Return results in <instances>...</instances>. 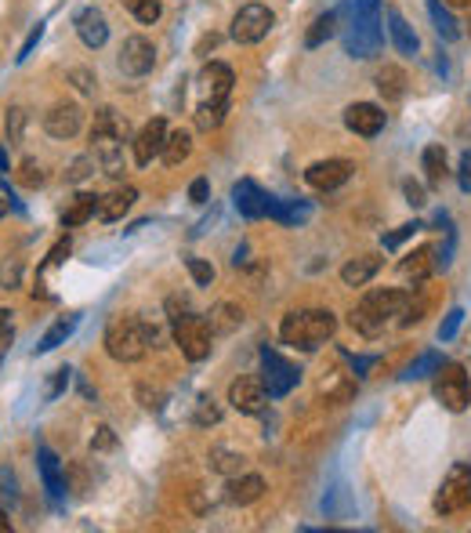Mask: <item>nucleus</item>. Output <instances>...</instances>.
I'll list each match as a JSON object with an SVG mask.
<instances>
[{
    "instance_id": "6e6552de",
    "label": "nucleus",
    "mask_w": 471,
    "mask_h": 533,
    "mask_svg": "<svg viewBox=\"0 0 471 533\" xmlns=\"http://www.w3.org/2000/svg\"><path fill=\"white\" fill-rule=\"evenodd\" d=\"M262 381H265L269 399H283V396L301 381V370H298L294 363H287L280 352L262 349Z\"/></svg>"
},
{
    "instance_id": "2eb2a0df",
    "label": "nucleus",
    "mask_w": 471,
    "mask_h": 533,
    "mask_svg": "<svg viewBox=\"0 0 471 533\" xmlns=\"http://www.w3.org/2000/svg\"><path fill=\"white\" fill-rule=\"evenodd\" d=\"M345 127H348L352 135L374 138V135H381V127H384V109L374 106V102H356V106L345 109Z\"/></svg>"
},
{
    "instance_id": "9d476101",
    "label": "nucleus",
    "mask_w": 471,
    "mask_h": 533,
    "mask_svg": "<svg viewBox=\"0 0 471 533\" xmlns=\"http://www.w3.org/2000/svg\"><path fill=\"white\" fill-rule=\"evenodd\" d=\"M116 66H120V73H127V77H145V73L156 66V48H152V41H145V37H127L124 48H120Z\"/></svg>"
},
{
    "instance_id": "6ab92c4d",
    "label": "nucleus",
    "mask_w": 471,
    "mask_h": 533,
    "mask_svg": "<svg viewBox=\"0 0 471 533\" xmlns=\"http://www.w3.org/2000/svg\"><path fill=\"white\" fill-rule=\"evenodd\" d=\"M199 88H203V98L228 102V91H232V70H228L225 62H210V66H203V73H199Z\"/></svg>"
},
{
    "instance_id": "4468645a",
    "label": "nucleus",
    "mask_w": 471,
    "mask_h": 533,
    "mask_svg": "<svg viewBox=\"0 0 471 533\" xmlns=\"http://www.w3.org/2000/svg\"><path fill=\"white\" fill-rule=\"evenodd\" d=\"M84 127V109L77 102H59L44 113V131L51 138H73Z\"/></svg>"
},
{
    "instance_id": "a211bd4d",
    "label": "nucleus",
    "mask_w": 471,
    "mask_h": 533,
    "mask_svg": "<svg viewBox=\"0 0 471 533\" xmlns=\"http://www.w3.org/2000/svg\"><path fill=\"white\" fill-rule=\"evenodd\" d=\"M91 142H95L91 156L102 164V171H106V174H113V178H120V174H124V153H120V138H116V135L91 131Z\"/></svg>"
},
{
    "instance_id": "8fccbe9b",
    "label": "nucleus",
    "mask_w": 471,
    "mask_h": 533,
    "mask_svg": "<svg viewBox=\"0 0 471 533\" xmlns=\"http://www.w3.org/2000/svg\"><path fill=\"white\" fill-rule=\"evenodd\" d=\"M19 178H23V185H41V182H44V171H41V164H37V160H26Z\"/></svg>"
},
{
    "instance_id": "f257e3e1",
    "label": "nucleus",
    "mask_w": 471,
    "mask_h": 533,
    "mask_svg": "<svg viewBox=\"0 0 471 533\" xmlns=\"http://www.w3.org/2000/svg\"><path fill=\"white\" fill-rule=\"evenodd\" d=\"M384 44V19L377 0H348V23H345V51L352 59H374Z\"/></svg>"
},
{
    "instance_id": "4d7b16f0",
    "label": "nucleus",
    "mask_w": 471,
    "mask_h": 533,
    "mask_svg": "<svg viewBox=\"0 0 471 533\" xmlns=\"http://www.w3.org/2000/svg\"><path fill=\"white\" fill-rule=\"evenodd\" d=\"M66 381H69V370H59V378H55V385H51V392H48V396L55 399V396H59V392L66 388Z\"/></svg>"
},
{
    "instance_id": "b1692460",
    "label": "nucleus",
    "mask_w": 471,
    "mask_h": 533,
    "mask_svg": "<svg viewBox=\"0 0 471 533\" xmlns=\"http://www.w3.org/2000/svg\"><path fill=\"white\" fill-rule=\"evenodd\" d=\"M377 269H381V257L377 254H363V257H356V261L345 265L341 280H345V287H366L377 276Z\"/></svg>"
},
{
    "instance_id": "13d9d810",
    "label": "nucleus",
    "mask_w": 471,
    "mask_h": 533,
    "mask_svg": "<svg viewBox=\"0 0 471 533\" xmlns=\"http://www.w3.org/2000/svg\"><path fill=\"white\" fill-rule=\"evenodd\" d=\"M8 316H12L8 309H0V341H5V338L12 334V331H8Z\"/></svg>"
},
{
    "instance_id": "3c124183",
    "label": "nucleus",
    "mask_w": 471,
    "mask_h": 533,
    "mask_svg": "<svg viewBox=\"0 0 471 533\" xmlns=\"http://www.w3.org/2000/svg\"><path fill=\"white\" fill-rule=\"evenodd\" d=\"M348 360H352V374L356 378H366L377 367V356H348Z\"/></svg>"
},
{
    "instance_id": "603ef678",
    "label": "nucleus",
    "mask_w": 471,
    "mask_h": 533,
    "mask_svg": "<svg viewBox=\"0 0 471 533\" xmlns=\"http://www.w3.org/2000/svg\"><path fill=\"white\" fill-rule=\"evenodd\" d=\"M402 192H406V203H410V207H424V203H428V200H424V185H417V182H406Z\"/></svg>"
},
{
    "instance_id": "dca6fc26",
    "label": "nucleus",
    "mask_w": 471,
    "mask_h": 533,
    "mask_svg": "<svg viewBox=\"0 0 471 533\" xmlns=\"http://www.w3.org/2000/svg\"><path fill=\"white\" fill-rule=\"evenodd\" d=\"M163 142H167V124H163L160 117H152V120L138 131V138H134V164H138V167H149V164L163 153Z\"/></svg>"
},
{
    "instance_id": "a18cd8bd",
    "label": "nucleus",
    "mask_w": 471,
    "mask_h": 533,
    "mask_svg": "<svg viewBox=\"0 0 471 533\" xmlns=\"http://www.w3.org/2000/svg\"><path fill=\"white\" fill-rule=\"evenodd\" d=\"M69 257V239H59L55 247H51V254H48V261H44V269L41 273H51V269H59V265Z\"/></svg>"
},
{
    "instance_id": "de8ad7c7",
    "label": "nucleus",
    "mask_w": 471,
    "mask_h": 533,
    "mask_svg": "<svg viewBox=\"0 0 471 533\" xmlns=\"http://www.w3.org/2000/svg\"><path fill=\"white\" fill-rule=\"evenodd\" d=\"M457 182H460V192H471V149H464V153H460Z\"/></svg>"
},
{
    "instance_id": "864d4df0",
    "label": "nucleus",
    "mask_w": 471,
    "mask_h": 533,
    "mask_svg": "<svg viewBox=\"0 0 471 533\" xmlns=\"http://www.w3.org/2000/svg\"><path fill=\"white\" fill-rule=\"evenodd\" d=\"M207 192H210L207 178H196V182L189 185V200H192V203H207Z\"/></svg>"
},
{
    "instance_id": "052dcab7",
    "label": "nucleus",
    "mask_w": 471,
    "mask_h": 533,
    "mask_svg": "<svg viewBox=\"0 0 471 533\" xmlns=\"http://www.w3.org/2000/svg\"><path fill=\"white\" fill-rule=\"evenodd\" d=\"M5 529H12V519H8L5 511H0V533H5Z\"/></svg>"
},
{
    "instance_id": "f8f14e48",
    "label": "nucleus",
    "mask_w": 471,
    "mask_h": 533,
    "mask_svg": "<svg viewBox=\"0 0 471 533\" xmlns=\"http://www.w3.org/2000/svg\"><path fill=\"white\" fill-rule=\"evenodd\" d=\"M232 203H236V210H240L244 218H265L269 214V207H272V196L258 185V182H251V178H240L232 185Z\"/></svg>"
},
{
    "instance_id": "e433bc0d",
    "label": "nucleus",
    "mask_w": 471,
    "mask_h": 533,
    "mask_svg": "<svg viewBox=\"0 0 471 533\" xmlns=\"http://www.w3.org/2000/svg\"><path fill=\"white\" fill-rule=\"evenodd\" d=\"M244 454H232V450H221V446H214L210 450V468L214 472H221V475H240L244 472Z\"/></svg>"
},
{
    "instance_id": "c85d7f7f",
    "label": "nucleus",
    "mask_w": 471,
    "mask_h": 533,
    "mask_svg": "<svg viewBox=\"0 0 471 533\" xmlns=\"http://www.w3.org/2000/svg\"><path fill=\"white\" fill-rule=\"evenodd\" d=\"M377 91H381L388 102L402 98V95H406V73H402L399 66H384V70H377Z\"/></svg>"
},
{
    "instance_id": "e2e57ef3",
    "label": "nucleus",
    "mask_w": 471,
    "mask_h": 533,
    "mask_svg": "<svg viewBox=\"0 0 471 533\" xmlns=\"http://www.w3.org/2000/svg\"><path fill=\"white\" fill-rule=\"evenodd\" d=\"M0 218H5V200H0Z\"/></svg>"
},
{
    "instance_id": "ea45409f",
    "label": "nucleus",
    "mask_w": 471,
    "mask_h": 533,
    "mask_svg": "<svg viewBox=\"0 0 471 533\" xmlns=\"http://www.w3.org/2000/svg\"><path fill=\"white\" fill-rule=\"evenodd\" d=\"M95 167H98V160H95V156H77V160L69 164V171H66V182H73V185H77V182H84Z\"/></svg>"
},
{
    "instance_id": "9b49d317",
    "label": "nucleus",
    "mask_w": 471,
    "mask_h": 533,
    "mask_svg": "<svg viewBox=\"0 0 471 533\" xmlns=\"http://www.w3.org/2000/svg\"><path fill=\"white\" fill-rule=\"evenodd\" d=\"M228 403L240 410V414H262L265 403H269L265 381H262V378H236V381L228 385Z\"/></svg>"
},
{
    "instance_id": "bb28decb",
    "label": "nucleus",
    "mask_w": 471,
    "mask_h": 533,
    "mask_svg": "<svg viewBox=\"0 0 471 533\" xmlns=\"http://www.w3.org/2000/svg\"><path fill=\"white\" fill-rule=\"evenodd\" d=\"M189 153H192V135L178 127V131H171V135H167V142H163V153H160V156H163V164L178 167L181 160H189Z\"/></svg>"
},
{
    "instance_id": "79ce46f5",
    "label": "nucleus",
    "mask_w": 471,
    "mask_h": 533,
    "mask_svg": "<svg viewBox=\"0 0 471 533\" xmlns=\"http://www.w3.org/2000/svg\"><path fill=\"white\" fill-rule=\"evenodd\" d=\"M460 323H464V309H449L446 320H442V327H439V341H453V334L460 331Z\"/></svg>"
},
{
    "instance_id": "cd10ccee",
    "label": "nucleus",
    "mask_w": 471,
    "mask_h": 533,
    "mask_svg": "<svg viewBox=\"0 0 471 533\" xmlns=\"http://www.w3.org/2000/svg\"><path fill=\"white\" fill-rule=\"evenodd\" d=\"M77 323H80V316H59V320L51 323V331L41 338L37 352H41V356H44V352H55V349H59V345H62V341H66V338L77 331Z\"/></svg>"
},
{
    "instance_id": "0eeeda50",
    "label": "nucleus",
    "mask_w": 471,
    "mask_h": 533,
    "mask_svg": "<svg viewBox=\"0 0 471 533\" xmlns=\"http://www.w3.org/2000/svg\"><path fill=\"white\" fill-rule=\"evenodd\" d=\"M467 504H471V464L457 461V464L446 472V479H442V486H439V493H435V511H439V515H457V511H464Z\"/></svg>"
},
{
    "instance_id": "c756f323",
    "label": "nucleus",
    "mask_w": 471,
    "mask_h": 533,
    "mask_svg": "<svg viewBox=\"0 0 471 533\" xmlns=\"http://www.w3.org/2000/svg\"><path fill=\"white\" fill-rule=\"evenodd\" d=\"M95 131H102V135H116V138L124 142V138L131 135V124H127L124 113H116L113 106H106V109L95 113Z\"/></svg>"
},
{
    "instance_id": "f3484780",
    "label": "nucleus",
    "mask_w": 471,
    "mask_h": 533,
    "mask_svg": "<svg viewBox=\"0 0 471 533\" xmlns=\"http://www.w3.org/2000/svg\"><path fill=\"white\" fill-rule=\"evenodd\" d=\"M265 493V479L262 475H254V472H240V475H228V486H225V500L228 504H254L258 497Z\"/></svg>"
},
{
    "instance_id": "423d86ee",
    "label": "nucleus",
    "mask_w": 471,
    "mask_h": 533,
    "mask_svg": "<svg viewBox=\"0 0 471 533\" xmlns=\"http://www.w3.org/2000/svg\"><path fill=\"white\" fill-rule=\"evenodd\" d=\"M435 399L449 414L467 410V403H471V381H467V370L460 363H442L435 370Z\"/></svg>"
},
{
    "instance_id": "f03ea898",
    "label": "nucleus",
    "mask_w": 471,
    "mask_h": 533,
    "mask_svg": "<svg viewBox=\"0 0 471 533\" xmlns=\"http://www.w3.org/2000/svg\"><path fill=\"white\" fill-rule=\"evenodd\" d=\"M337 331V316L330 309H301V313H291L283 316V327H280V338L291 345V349H301V352H316L319 345H327Z\"/></svg>"
},
{
    "instance_id": "2f4dec72",
    "label": "nucleus",
    "mask_w": 471,
    "mask_h": 533,
    "mask_svg": "<svg viewBox=\"0 0 471 533\" xmlns=\"http://www.w3.org/2000/svg\"><path fill=\"white\" fill-rule=\"evenodd\" d=\"M420 167H424L428 185H442V178H446V149L442 145H428L424 156H420Z\"/></svg>"
},
{
    "instance_id": "f704fd0d",
    "label": "nucleus",
    "mask_w": 471,
    "mask_h": 533,
    "mask_svg": "<svg viewBox=\"0 0 471 533\" xmlns=\"http://www.w3.org/2000/svg\"><path fill=\"white\" fill-rule=\"evenodd\" d=\"M225 109H228V102L203 98V102H199V109H196V127H199V131H214V127L225 120Z\"/></svg>"
},
{
    "instance_id": "20e7f679",
    "label": "nucleus",
    "mask_w": 471,
    "mask_h": 533,
    "mask_svg": "<svg viewBox=\"0 0 471 533\" xmlns=\"http://www.w3.org/2000/svg\"><path fill=\"white\" fill-rule=\"evenodd\" d=\"M152 341H156V331L149 323H142L138 316H116L106 331V352L116 363H138Z\"/></svg>"
},
{
    "instance_id": "49530a36",
    "label": "nucleus",
    "mask_w": 471,
    "mask_h": 533,
    "mask_svg": "<svg viewBox=\"0 0 471 533\" xmlns=\"http://www.w3.org/2000/svg\"><path fill=\"white\" fill-rule=\"evenodd\" d=\"M116 446V435H113V428L109 425H102L98 432H95V439H91V450L95 454H102V450H113Z\"/></svg>"
},
{
    "instance_id": "a19ab883",
    "label": "nucleus",
    "mask_w": 471,
    "mask_h": 533,
    "mask_svg": "<svg viewBox=\"0 0 471 533\" xmlns=\"http://www.w3.org/2000/svg\"><path fill=\"white\" fill-rule=\"evenodd\" d=\"M420 229H424L420 221H406V225H399L395 232H388V236L381 239V247H384V250H395L402 239H410V236H413V232H420Z\"/></svg>"
},
{
    "instance_id": "5fc2aeb1",
    "label": "nucleus",
    "mask_w": 471,
    "mask_h": 533,
    "mask_svg": "<svg viewBox=\"0 0 471 533\" xmlns=\"http://www.w3.org/2000/svg\"><path fill=\"white\" fill-rule=\"evenodd\" d=\"M41 37H44V26H37V30H33V33L26 37V44H23V51H19L15 59H19V62H26V59H30V51L37 48V41H41Z\"/></svg>"
},
{
    "instance_id": "5701e85b",
    "label": "nucleus",
    "mask_w": 471,
    "mask_h": 533,
    "mask_svg": "<svg viewBox=\"0 0 471 533\" xmlns=\"http://www.w3.org/2000/svg\"><path fill=\"white\" fill-rule=\"evenodd\" d=\"M134 200H138V189H131V185L113 189L109 196H102V203H98V218H102V221H120V218L134 207Z\"/></svg>"
},
{
    "instance_id": "72a5a7b5",
    "label": "nucleus",
    "mask_w": 471,
    "mask_h": 533,
    "mask_svg": "<svg viewBox=\"0 0 471 533\" xmlns=\"http://www.w3.org/2000/svg\"><path fill=\"white\" fill-rule=\"evenodd\" d=\"M240 323H244V313L236 309V305H228V302L214 305V313H210V331H217V334H228V331H236Z\"/></svg>"
},
{
    "instance_id": "39448f33",
    "label": "nucleus",
    "mask_w": 471,
    "mask_h": 533,
    "mask_svg": "<svg viewBox=\"0 0 471 533\" xmlns=\"http://www.w3.org/2000/svg\"><path fill=\"white\" fill-rule=\"evenodd\" d=\"M171 323H174V345L181 349V356L189 360V363H199V360H207L210 356V338H214V331H210V323L203 320V316H196V313H185V305H181V313H178V305L171 302Z\"/></svg>"
},
{
    "instance_id": "aec40b11",
    "label": "nucleus",
    "mask_w": 471,
    "mask_h": 533,
    "mask_svg": "<svg viewBox=\"0 0 471 533\" xmlns=\"http://www.w3.org/2000/svg\"><path fill=\"white\" fill-rule=\"evenodd\" d=\"M77 33H80V41L88 48H102L109 41V23H106V15L98 8H84L77 15Z\"/></svg>"
},
{
    "instance_id": "412c9836",
    "label": "nucleus",
    "mask_w": 471,
    "mask_h": 533,
    "mask_svg": "<svg viewBox=\"0 0 471 533\" xmlns=\"http://www.w3.org/2000/svg\"><path fill=\"white\" fill-rule=\"evenodd\" d=\"M435 265H439V257H435V250L431 247H417L413 254H406L402 257V265H399V273L406 276V280H413L417 287L435 273Z\"/></svg>"
},
{
    "instance_id": "58836bf2",
    "label": "nucleus",
    "mask_w": 471,
    "mask_h": 533,
    "mask_svg": "<svg viewBox=\"0 0 471 533\" xmlns=\"http://www.w3.org/2000/svg\"><path fill=\"white\" fill-rule=\"evenodd\" d=\"M185 269H189V276L196 280V287H210L214 269H210L207 261H199V257H185Z\"/></svg>"
},
{
    "instance_id": "4be33fe9",
    "label": "nucleus",
    "mask_w": 471,
    "mask_h": 533,
    "mask_svg": "<svg viewBox=\"0 0 471 533\" xmlns=\"http://www.w3.org/2000/svg\"><path fill=\"white\" fill-rule=\"evenodd\" d=\"M37 468H41V479H44L51 500H62V493H66V475H62L59 457H55L48 446H41V454H37Z\"/></svg>"
},
{
    "instance_id": "bf43d9fd",
    "label": "nucleus",
    "mask_w": 471,
    "mask_h": 533,
    "mask_svg": "<svg viewBox=\"0 0 471 533\" xmlns=\"http://www.w3.org/2000/svg\"><path fill=\"white\" fill-rule=\"evenodd\" d=\"M0 171H8V149L0 145Z\"/></svg>"
},
{
    "instance_id": "473e14b6",
    "label": "nucleus",
    "mask_w": 471,
    "mask_h": 533,
    "mask_svg": "<svg viewBox=\"0 0 471 533\" xmlns=\"http://www.w3.org/2000/svg\"><path fill=\"white\" fill-rule=\"evenodd\" d=\"M337 12H327V15H319L316 23H312V30L305 33V48H319V44H327L334 33H337Z\"/></svg>"
},
{
    "instance_id": "7c9ffc66",
    "label": "nucleus",
    "mask_w": 471,
    "mask_h": 533,
    "mask_svg": "<svg viewBox=\"0 0 471 533\" xmlns=\"http://www.w3.org/2000/svg\"><path fill=\"white\" fill-rule=\"evenodd\" d=\"M98 203H102V196H91V192H80L77 200H73V207L62 214V225L66 229H73V225H84L88 218H95V210H98Z\"/></svg>"
},
{
    "instance_id": "680f3d73",
    "label": "nucleus",
    "mask_w": 471,
    "mask_h": 533,
    "mask_svg": "<svg viewBox=\"0 0 471 533\" xmlns=\"http://www.w3.org/2000/svg\"><path fill=\"white\" fill-rule=\"evenodd\" d=\"M446 5H453V8H471V0H446Z\"/></svg>"
},
{
    "instance_id": "1a4fd4ad",
    "label": "nucleus",
    "mask_w": 471,
    "mask_h": 533,
    "mask_svg": "<svg viewBox=\"0 0 471 533\" xmlns=\"http://www.w3.org/2000/svg\"><path fill=\"white\" fill-rule=\"evenodd\" d=\"M272 12L265 8V5H247V8H240L236 12V19H232V41H240V44H258L269 30H272Z\"/></svg>"
},
{
    "instance_id": "37998d69",
    "label": "nucleus",
    "mask_w": 471,
    "mask_h": 533,
    "mask_svg": "<svg viewBox=\"0 0 471 533\" xmlns=\"http://www.w3.org/2000/svg\"><path fill=\"white\" fill-rule=\"evenodd\" d=\"M19 276H23V261H5L0 265V287H19Z\"/></svg>"
},
{
    "instance_id": "09e8293b",
    "label": "nucleus",
    "mask_w": 471,
    "mask_h": 533,
    "mask_svg": "<svg viewBox=\"0 0 471 533\" xmlns=\"http://www.w3.org/2000/svg\"><path fill=\"white\" fill-rule=\"evenodd\" d=\"M5 124H8V138H12V142H19V138H23L26 113H23V109H8V120H5Z\"/></svg>"
},
{
    "instance_id": "4c0bfd02",
    "label": "nucleus",
    "mask_w": 471,
    "mask_h": 533,
    "mask_svg": "<svg viewBox=\"0 0 471 533\" xmlns=\"http://www.w3.org/2000/svg\"><path fill=\"white\" fill-rule=\"evenodd\" d=\"M124 8L142 23V26H152L160 15H163V8H160V0H124Z\"/></svg>"
},
{
    "instance_id": "c9c22d12",
    "label": "nucleus",
    "mask_w": 471,
    "mask_h": 533,
    "mask_svg": "<svg viewBox=\"0 0 471 533\" xmlns=\"http://www.w3.org/2000/svg\"><path fill=\"white\" fill-rule=\"evenodd\" d=\"M442 363H446V360H442L439 352H424V356H417V360L402 370V381H420V378H431Z\"/></svg>"
},
{
    "instance_id": "7ed1b4c3",
    "label": "nucleus",
    "mask_w": 471,
    "mask_h": 533,
    "mask_svg": "<svg viewBox=\"0 0 471 533\" xmlns=\"http://www.w3.org/2000/svg\"><path fill=\"white\" fill-rule=\"evenodd\" d=\"M406 302H410V295L399 291V287L370 291V295L352 309V331H359L363 338H377L392 316H402Z\"/></svg>"
},
{
    "instance_id": "6e6d98bb",
    "label": "nucleus",
    "mask_w": 471,
    "mask_h": 533,
    "mask_svg": "<svg viewBox=\"0 0 471 533\" xmlns=\"http://www.w3.org/2000/svg\"><path fill=\"white\" fill-rule=\"evenodd\" d=\"M73 80H77L80 91H91V88H95V77H91L88 70H73Z\"/></svg>"
},
{
    "instance_id": "ddd939ff",
    "label": "nucleus",
    "mask_w": 471,
    "mask_h": 533,
    "mask_svg": "<svg viewBox=\"0 0 471 533\" xmlns=\"http://www.w3.org/2000/svg\"><path fill=\"white\" fill-rule=\"evenodd\" d=\"M352 164L348 160H319V164H312L309 171H305V182L312 185V189H319V192H334V189H341L348 178H352Z\"/></svg>"
},
{
    "instance_id": "a878e982",
    "label": "nucleus",
    "mask_w": 471,
    "mask_h": 533,
    "mask_svg": "<svg viewBox=\"0 0 471 533\" xmlns=\"http://www.w3.org/2000/svg\"><path fill=\"white\" fill-rule=\"evenodd\" d=\"M424 5H428V15H431L435 33H439L442 41H457V37H460V23L453 19V12L442 5V0H424Z\"/></svg>"
},
{
    "instance_id": "393cba45",
    "label": "nucleus",
    "mask_w": 471,
    "mask_h": 533,
    "mask_svg": "<svg viewBox=\"0 0 471 533\" xmlns=\"http://www.w3.org/2000/svg\"><path fill=\"white\" fill-rule=\"evenodd\" d=\"M384 19H388V33H392V44H395V51H399V55H413V51L420 48V41H417L413 26H410V23H406V19H402L395 8H392Z\"/></svg>"
},
{
    "instance_id": "c03bdc74",
    "label": "nucleus",
    "mask_w": 471,
    "mask_h": 533,
    "mask_svg": "<svg viewBox=\"0 0 471 533\" xmlns=\"http://www.w3.org/2000/svg\"><path fill=\"white\" fill-rule=\"evenodd\" d=\"M217 417H221V410L214 407V399L199 396V403H196V425H214Z\"/></svg>"
}]
</instances>
